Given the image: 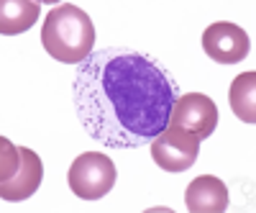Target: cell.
<instances>
[{"label":"cell","instance_id":"6da1fadb","mask_svg":"<svg viewBox=\"0 0 256 213\" xmlns=\"http://www.w3.org/2000/svg\"><path fill=\"white\" fill-rule=\"evenodd\" d=\"M182 95L154 57L134 49L92 52L77 67L72 103L90 139L113 149L146 146L172 118Z\"/></svg>","mask_w":256,"mask_h":213},{"label":"cell","instance_id":"7a4b0ae2","mask_svg":"<svg viewBox=\"0 0 256 213\" xmlns=\"http://www.w3.org/2000/svg\"><path fill=\"white\" fill-rule=\"evenodd\" d=\"M41 44H44L46 54L62 65H82L95 47L92 18L72 3L54 6L41 26Z\"/></svg>","mask_w":256,"mask_h":213},{"label":"cell","instance_id":"3957f363","mask_svg":"<svg viewBox=\"0 0 256 213\" xmlns=\"http://www.w3.org/2000/svg\"><path fill=\"white\" fill-rule=\"evenodd\" d=\"M0 198L20 203L31 198L44 180V162L28 146H16L0 136Z\"/></svg>","mask_w":256,"mask_h":213},{"label":"cell","instance_id":"277c9868","mask_svg":"<svg viewBox=\"0 0 256 213\" xmlns=\"http://www.w3.org/2000/svg\"><path fill=\"white\" fill-rule=\"evenodd\" d=\"M118 169L116 162L102 152H84L80 154L67 172L70 190L80 200H100L116 187Z\"/></svg>","mask_w":256,"mask_h":213},{"label":"cell","instance_id":"5b68a950","mask_svg":"<svg viewBox=\"0 0 256 213\" xmlns=\"http://www.w3.org/2000/svg\"><path fill=\"white\" fill-rule=\"evenodd\" d=\"M148 149H152V157L159 169H164V172H184L198 162L200 139L169 123L159 136L148 141Z\"/></svg>","mask_w":256,"mask_h":213},{"label":"cell","instance_id":"8992f818","mask_svg":"<svg viewBox=\"0 0 256 213\" xmlns=\"http://www.w3.org/2000/svg\"><path fill=\"white\" fill-rule=\"evenodd\" d=\"M169 123L177 126V129H184L187 134L198 136L202 141L216 131V126H218V105L212 98H208L202 93L180 95Z\"/></svg>","mask_w":256,"mask_h":213},{"label":"cell","instance_id":"52a82bcc","mask_svg":"<svg viewBox=\"0 0 256 213\" xmlns=\"http://www.w3.org/2000/svg\"><path fill=\"white\" fill-rule=\"evenodd\" d=\"M248 34L230 21H218L202 31V52L218 65H238L248 57Z\"/></svg>","mask_w":256,"mask_h":213},{"label":"cell","instance_id":"ba28073f","mask_svg":"<svg viewBox=\"0 0 256 213\" xmlns=\"http://www.w3.org/2000/svg\"><path fill=\"white\" fill-rule=\"evenodd\" d=\"M228 187L220 177L200 175L184 190V205L192 213H223L228 208Z\"/></svg>","mask_w":256,"mask_h":213},{"label":"cell","instance_id":"9c48e42d","mask_svg":"<svg viewBox=\"0 0 256 213\" xmlns=\"http://www.w3.org/2000/svg\"><path fill=\"white\" fill-rule=\"evenodd\" d=\"M41 13L36 0H3L0 3V34L16 36L28 31Z\"/></svg>","mask_w":256,"mask_h":213},{"label":"cell","instance_id":"30bf717a","mask_svg":"<svg viewBox=\"0 0 256 213\" xmlns=\"http://www.w3.org/2000/svg\"><path fill=\"white\" fill-rule=\"evenodd\" d=\"M228 105L244 123H256V72H241L230 82Z\"/></svg>","mask_w":256,"mask_h":213}]
</instances>
